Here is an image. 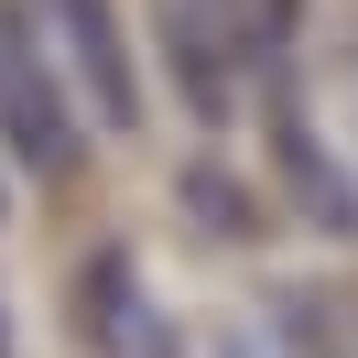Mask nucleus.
<instances>
[{"label": "nucleus", "mask_w": 358, "mask_h": 358, "mask_svg": "<svg viewBox=\"0 0 358 358\" xmlns=\"http://www.w3.org/2000/svg\"><path fill=\"white\" fill-rule=\"evenodd\" d=\"M76 315H87V336L109 358H174V336H163V315H152V293H141L131 250H98V261L76 271Z\"/></svg>", "instance_id": "nucleus-2"}, {"label": "nucleus", "mask_w": 358, "mask_h": 358, "mask_svg": "<svg viewBox=\"0 0 358 358\" xmlns=\"http://www.w3.org/2000/svg\"><path fill=\"white\" fill-rule=\"evenodd\" d=\"M0 131L22 141V163H76V120H66V98H55V76L33 66V33L0 11Z\"/></svg>", "instance_id": "nucleus-1"}, {"label": "nucleus", "mask_w": 358, "mask_h": 358, "mask_svg": "<svg viewBox=\"0 0 358 358\" xmlns=\"http://www.w3.org/2000/svg\"><path fill=\"white\" fill-rule=\"evenodd\" d=\"M282 163L304 174V206H315V228H358V185H336L326 174V152H315V131L282 109Z\"/></svg>", "instance_id": "nucleus-4"}, {"label": "nucleus", "mask_w": 358, "mask_h": 358, "mask_svg": "<svg viewBox=\"0 0 358 358\" xmlns=\"http://www.w3.org/2000/svg\"><path fill=\"white\" fill-rule=\"evenodd\" d=\"M0 206H11V196H0Z\"/></svg>", "instance_id": "nucleus-6"}, {"label": "nucleus", "mask_w": 358, "mask_h": 358, "mask_svg": "<svg viewBox=\"0 0 358 358\" xmlns=\"http://www.w3.org/2000/svg\"><path fill=\"white\" fill-rule=\"evenodd\" d=\"M66 44H76V76H98V120L131 131V66H120V33H109V0H66Z\"/></svg>", "instance_id": "nucleus-3"}, {"label": "nucleus", "mask_w": 358, "mask_h": 358, "mask_svg": "<svg viewBox=\"0 0 358 358\" xmlns=\"http://www.w3.org/2000/svg\"><path fill=\"white\" fill-rule=\"evenodd\" d=\"M0 358H11V304H0Z\"/></svg>", "instance_id": "nucleus-5"}]
</instances>
